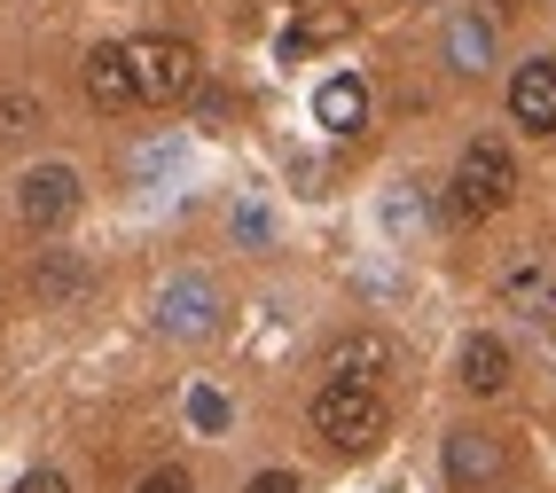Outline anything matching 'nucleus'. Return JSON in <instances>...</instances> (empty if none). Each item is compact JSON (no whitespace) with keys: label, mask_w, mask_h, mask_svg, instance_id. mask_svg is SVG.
I'll use <instances>...</instances> for the list:
<instances>
[{"label":"nucleus","mask_w":556,"mask_h":493,"mask_svg":"<svg viewBox=\"0 0 556 493\" xmlns=\"http://www.w3.org/2000/svg\"><path fill=\"white\" fill-rule=\"evenodd\" d=\"M509 197H517L509 149H502V141H470L463 165H455V180H447V212H455V219H494Z\"/></svg>","instance_id":"1"},{"label":"nucleus","mask_w":556,"mask_h":493,"mask_svg":"<svg viewBox=\"0 0 556 493\" xmlns=\"http://www.w3.org/2000/svg\"><path fill=\"white\" fill-rule=\"evenodd\" d=\"M314 431L338 446V454H368L384 439V400L368 384H321L314 392Z\"/></svg>","instance_id":"2"},{"label":"nucleus","mask_w":556,"mask_h":493,"mask_svg":"<svg viewBox=\"0 0 556 493\" xmlns=\"http://www.w3.org/2000/svg\"><path fill=\"white\" fill-rule=\"evenodd\" d=\"M126 63H134V94L141 102H189L197 94V48L173 40V31L126 40Z\"/></svg>","instance_id":"3"},{"label":"nucleus","mask_w":556,"mask_h":493,"mask_svg":"<svg viewBox=\"0 0 556 493\" xmlns=\"http://www.w3.org/2000/svg\"><path fill=\"white\" fill-rule=\"evenodd\" d=\"M157 329L165 337H180V345H204V337H219V314H228V298H219V282L212 275H173L165 290H157Z\"/></svg>","instance_id":"4"},{"label":"nucleus","mask_w":556,"mask_h":493,"mask_svg":"<svg viewBox=\"0 0 556 493\" xmlns=\"http://www.w3.org/2000/svg\"><path fill=\"white\" fill-rule=\"evenodd\" d=\"M16 212H24V227H40V236L71 227V219H79V173H71V165H31L16 180Z\"/></svg>","instance_id":"5"},{"label":"nucleus","mask_w":556,"mask_h":493,"mask_svg":"<svg viewBox=\"0 0 556 493\" xmlns=\"http://www.w3.org/2000/svg\"><path fill=\"white\" fill-rule=\"evenodd\" d=\"M439 463H447V485H455V493H486V485L509 470V446H502L494 431H447Z\"/></svg>","instance_id":"6"},{"label":"nucleus","mask_w":556,"mask_h":493,"mask_svg":"<svg viewBox=\"0 0 556 493\" xmlns=\"http://www.w3.org/2000/svg\"><path fill=\"white\" fill-rule=\"evenodd\" d=\"M509 118L526 126V134H556V55H533V63H517V79H509Z\"/></svg>","instance_id":"7"},{"label":"nucleus","mask_w":556,"mask_h":493,"mask_svg":"<svg viewBox=\"0 0 556 493\" xmlns=\"http://www.w3.org/2000/svg\"><path fill=\"white\" fill-rule=\"evenodd\" d=\"M384 368H392V345H384L377 329H353V337H338V345L321 353V376H329V384H368V392H377Z\"/></svg>","instance_id":"8"},{"label":"nucleus","mask_w":556,"mask_h":493,"mask_svg":"<svg viewBox=\"0 0 556 493\" xmlns=\"http://www.w3.org/2000/svg\"><path fill=\"white\" fill-rule=\"evenodd\" d=\"M455 376H463V392H478V400H494V392H509V345L502 337H463V361H455Z\"/></svg>","instance_id":"9"},{"label":"nucleus","mask_w":556,"mask_h":493,"mask_svg":"<svg viewBox=\"0 0 556 493\" xmlns=\"http://www.w3.org/2000/svg\"><path fill=\"white\" fill-rule=\"evenodd\" d=\"M87 102H94V110H134V102H141V94H134V63H126V48L102 40V48L87 55Z\"/></svg>","instance_id":"10"},{"label":"nucleus","mask_w":556,"mask_h":493,"mask_svg":"<svg viewBox=\"0 0 556 493\" xmlns=\"http://www.w3.org/2000/svg\"><path fill=\"white\" fill-rule=\"evenodd\" d=\"M314 118H321L329 134H361V126H368V87L353 79V71L321 79V94H314Z\"/></svg>","instance_id":"11"},{"label":"nucleus","mask_w":556,"mask_h":493,"mask_svg":"<svg viewBox=\"0 0 556 493\" xmlns=\"http://www.w3.org/2000/svg\"><path fill=\"white\" fill-rule=\"evenodd\" d=\"M502 298L517 314H533V321H556V282L541 258H517V267H502Z\"/></svg>","instance_id":"12"},{"label":"nucleus","mask_w":556,"mask_h":493,"mask_svg":"<svg viewBox=\"0 0 556 493\" xmlns=\"http://www.w3.org/2000/svg\"><path fill=\"white\" fill-rule=\"evenodd\" d=\"M447 63L463 71V79H478V71L494 63V24L478 16V9H463V16L447 24Z\"/></svg>","instance_id":"13"},{"label":"nucleus","mask_w":556,"mask_h":493,"mask_svg":"<svg viewBox=\"0 0 556 493\" xmlns=\"http://www.w3.org/2000/svg\"><path fill=\"white\" fill-rule=\"evenodd\" d=\"M87 258H71V251H48L40 267H31V290L48 298V306H71V298H87Z\"/></svg>","instance_id":"14"},{"label":"nucleus","mask_w":556,"mask_h":493,"mask_svg":"<svg viewBox=\"0 0 556 493\" xmlns=\"http://www.w3.org/2000/svg\"><path fill=\"white\" fill-rule=\"evenodd\" d=\"M31 126H40V102H31V94H0V141H16Z\"/></svg>","instance_id":"15"},{"label":"nucleus","mask_w":556,"mask_h":493,"mask_svg":"<svg viewBox=\"0 0 556 493\" xmlns=\"http://www.w3.org/2000/svg\"><path fill=\"white\" fill-rule=\"evenodd\" d=\"M189 424H197V431H228V400H219L212 384H197V392H189Z\"/></svg>","instance_id":"16"},{"label":"nucleus","mask_w":556,"mask_h":493,"mask_svg":"<svg viewBox=\"0 0 556 493\" xmlns=\"http://www.w3.org/2000/svg\"><path fill=\"white\" fill-rule=\"evenodd\" d=\"M267 236H275V219L258 204H236V243H267Z\"/></svg>","instance_id":"17"},{"label":"nucleus","mask_w":556,"mask_h":493,"mask_svg":"<svg viewBox=\"0 0 556 493\" xmlns=\"http://www.w3.org/2000/svg\"><path fill=\"white\" fill-rule=\"evenodd\" d=\"M134 493H197V485H189V470H180V463H165V470H150V478H141Z\"/></svg>","instance_id":"18"},{"label":"nucleus","mask_w":556,"mask_h":493,"mask_svg":"<svg viewBox=\"0 0 556 493\" xmlns=\"http://www.w3.org/2000/svg\"><path fill=\"white\" fill-rule=\"evenodd\" d=\"M9 493H71V478H63V470H24Z\"/></svg>","instance_id":"19"},{"label":"nucleus","mask_w":556,"mask_h":493,"mask_svg":"<svg viewBox=\"0 0 556 493\" xmlns=\"http://www.w3.org/2000/svg\"><path fill=\"white\" fill-rule=\"evenodd\" d=\"M243 493H299V478H290V470H258Z\"/></svg>","instance_id":"20"}]
</instances>
